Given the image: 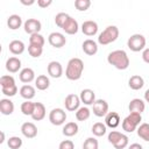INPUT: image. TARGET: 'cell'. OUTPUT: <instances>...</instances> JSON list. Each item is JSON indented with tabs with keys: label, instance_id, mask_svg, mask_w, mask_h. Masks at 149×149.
Here are the masks:
<instances>
[{
	"label": "cell",
	"instance_id": "cell-29",
	"mask_svg": "<svg viewBox=\"0 0 149 149\" xmlns=\"http://www.w3.org/2000/svg\"><path fill=\"white\" fill-rule=\"evenodd\" d=\"M91 115V111L87 106H83V107H79L77 111H76V119L78 121H86Z\"/></svg>",
	"mask_w": 149,
	"mask_h": 149
},
{
	"label": "cell",
	"instance_id": "cell-30",
	"mask_svg": "<svg viewBox=\"0 0 149 149\" xmlns=\"http://www.w3.org/2000/svg\"><path fill=\"white\" fill-rule=\"evenodd\" d=\"M91 132L93 133L94 136H98V137L104 136V135L106 134V132H107V126H106L105 123H102V122H95V123L92 126Z\"/></svg>",
	"mask_w": 149,
	"mask_h": 149
},
{
	"label": "cell",
	"instance_id": "cell-10",
	"mask_svg": "<svg viewBox=\"0 0 149 149\" xmlns=\"http://www.w3.org/2000/svg\"><path fill=\"white\" fill-rule=\"evenodd\" d=\"M23 28H24V31L29 35H33V34H37L40 33L41 28H42V23L40 20L37 19H28L27 21H24L23 23Z\"/></svg>",
	"mask_w": 149,
	"mask_h": 149
},
{
	"label": "cell",
	"instance_id": "cell-45",
	"mask_svg": "<svg viewBox=\"0 0 149 149\" xmlns=\"http://www.w3.org/2000/svg\"><path fill=\"white\" fill-rule=\"evenodd\" d=\"M142 59H143L144 63L149 64V48H146L142 51Z\"/></svg>",
	"mask_w": 149,
	"mask_h": 149
},
{
	"label": "cell",
	"instance_id": "cell-14",
	"mask_svg": "<svg viewBox=\"0 0 149 149\" xmlns=\"http://www.w3.org/2000/svg\"><path fill=\"white\" fill-rule=\"evenodd\" d=\"M21 133L27 139H34L37 135V127L33 122H24L21 126Z\"/></svg>",
	"mask_w": 149,
	"mask_h": 149
},
{
	"label": "cell",
	"instance_id": "cell-42",
	"mask_svg": "<svg viewBox=\"0 0 149 149\" xmlns=\"http://www.w3.org/2000/svg\"><path fill=\"white\" fill-rule=\"evenodd\" d=\"M1 92L6 97H14L17 93V86L14 85V86H9V87H3V88H1Z\"/></svg>",
	"mask_w": 149,
	"mask_h": 149
},
{
	"label": "cell",
	"instance_id": "cell-46",
	"mask_svg": "<svg viewBox=\"0 0 149 149\" xmlns=\"http://www.w3.org/2000/svg\"><path fill=\"white\" fill-rule=\"evenodd\" d=\"M128 149H143V147H142L140 143H132V144L128 147Z\"/></svg>",
	"mask_w": 149,
	"mask_h": 149
},
{
	"label": "cell",
	"instance_id": "cell-31",
	"mask_svg": "<svg viewBox=\"0 0 149 149\" xmlns=\"http://www.w3.org/2000/svg\"><path fill=\"white\" fill-rule=\"evenodd\" d=\"M137 135L139 137H141L142 140L149 142V123H141L139 127H137Z\"/></svg>",
	"mask_w": 149,
	"mask_h": 149
},
{
	"label": "cell",
	"instance_id": "cell-7",
	"mask_svg": "<svg viewBox=\"0 0 149 149\" xmlns=\"http://www.w3.org/2000/svg\"><path fill=\"white\" fill-rule=\"evenodd\" d=\"M93 114L98 118L106 116L108 113V102L104 99H97L92 105Z\"/></svg>",
	"mask_w": 149,
	"mask_h": 149
},
{
	"label": "cell",
	"instance_id": "cell-6",
	"mask_svg": "<svg viewBox=\"0 0 149 149\" xmlns=\"http://www.w3.org/2000/svg\"><path fill=\"white\" fill-rule=\"evenodd\" d=\"M66 120V113L63 108H54L49 113V121L54 126H62Z\"/></svg>",
	"mask_w": 149,
	"mask_h": 149
},
{
	"label": "cell",
	"instance_id": "cell-13",
	"mask_svg": "<svg viewBox=\"0 0 149 149\" xmlns=\"http://www.w3.org/2000/svg\"><path fill=\"white\" fill-rule=\"evenodd\" d=\"M79 98H80V101H81L85 106L93 105V102L97 100V99H95V93H94V91L91 90V88H84V90L80 92Z\"/></svg>",
	"mask_w": 149,
	"mask_h": 149
},
{
	"label": "cell",
	"instance_id": "cell-17",
	"mask_svg": "<svg viewBox=\"0 0 149 149\" xmlns=\"http://www.w3.org/2000/svg\"><path fill=\"white\" fill-rule=\"evenodd\" d=\"M120 121H121L120 115L116 112H108L107 115L105 116V125L112 129L116 128L120 125Z\"/></svg>",
	"mask_w": 149,
	"mask_h": 149
},
{
	"label": "cell",
	"instance_id": "cell-43",
	"mask_svg": "<svg viewBox=\"0 0 149 149\" xmlns=\"http://www.w3.org/2000/svg\"><path fill=\"white\" fill-rule=\"evenodd\" d=\"M58 149H74V144L71 140H64L59 143Z\"/></svg>",
	"mask_w": 149,
	"mask_h": 149
},
{
	"label": "cell",
	"instance_id": "cell-20",
	"mask_svg": "<svg viewBox=\"0 0 149 149\" xmlns=\"http://www.w3.org/2000/svg\"><path fill=\"white\" fill-rule=\"evenodd\" d=\"M19 78L24 84H29V83H31L33 80L36 79L35 78V72H34V70L31 68H24V69H22L20 71V73H19Z\"/></svg>",
	"mask_w": 149,
	"mask_h": 149
},
{
	"label": "cell",
	"instance_id": "cell-23",
	"mask_svg": "<svg viewBox=\"0 0 149 149\" xmlns=\"http://www.w3.org/2000/svg\"><path fill=\"white\" fill-rule=\"evenodd\" d=\"M8 49L9 51L13 54V55H21L26 47H24V43L20 40H13L12 42H9V45H8Z\"/></svg>",
	"mask_w": 149,
	"mask_h": 149
},
{
	"label": "cell",
	"instance_id": "cell-21",
	"mask_svg": "<svg viewBox=\"0 0 149 149\" xmlns=\"http://www.w3.org/2000/svg\"><path fill=\"white\" fill-rule=\"evenodd\" d=\"M0 112L3 115H10L14 112V104L8 98H2L0 100Z\"/></svg>",
	"mask_w": 149,
	"mask_h": 149
},
{
	"label": "cell",
	"instance_id": "cell-49",
	"mask_svg": "<svg viewBox=\"0 0 149 149\" xmlns=\"http://www.w3.org/2000/svg\"><path fill=\"white\" fill-rule=\"evenodd\" d=\"M3 141H5V133L1 132V140H0V143H2Z\"/></svg>",
	"mask_w": 149,
	"mask_h": 149
},
{
	"label": "cell",
	"instance_id": "cell-27",
	"mask_svg": "<svg viewBox=\"0 0 149 149\" xmlns=\"http://www.w3.org/2000/svg\"><path fill=\"white\" fill-rule=\"evenodd\" d=\"M7 26L12 30L19 29L22 26V19H21V16L17 15V14H13V15L8 16V19H7Z\"/></svg>",
	"mask_w": 149,
	"mask_h": 149
},
{
	"label": "cell",
	"instance_id": "cell-38",
	"mask_svg": "<svg viewBox=\"0 0 149 149\" xmlns=\"http://www.w3.org/2000/svg\"><path fill=\"white\" fill-rule=\"evenodd\" d=\"M28 52L31 57L34 58H38L42 52H43V47H38V45H33V44H29L28 45Z\"/></svg>",
	"mask_w": 149,
	"mask_h": 149
},
{
	"label": "cell",
	"instance_id": "cell-47",
	"mask_svg": "<svg viewBox=\"0 0 149 149\" xmlns=\"http://www.w3.org/2000/svg\"><path fill=\"white\" fill-rule=\"evenodd\" d=\"M22 5H24V6H31V5H34L35 3V1L34 0H29V1H24V0H21L20 1Z\"/></svg>",
	"mask_w": 149,
	"mask_h": 149
},
{
	"label": "cell",
	"instance_id": "cell-48",
	"mask_svg": "<svg viewBox=\"0 0 149 149\" xmlns=\"http://www.w3.org/2000/svg\"><path fill=\"white\" fill-rule=\"evenodd\" d=\"M144 100H146V102H149V88L144 92Z\"/></svg>",
	"mask_w": 149,
	"mask_h": 149
},
{
	"label": "cell",
	"instance_id": "cell-25",
	"mask_svg": "<svg viewBox=\"0 0 149 149\" xmlns=\"http://www.w3.org/2000/svg\"><path fill=\"white\" fill-rule=\"evenodd\" d=\"M50 86V79L45 74H40L35 79V87L40 91H45Z\"/></svg>",
	"mask_w": 149,
	"mask_h": 149
},
{
	"label": "cell",
	"instance_id": "cell-22",
	"mask_svg": "<svg viewBox=\"0 0 149 149\" xmlns=\"http://www.w3.org/2000/svg\"><path fill=\"white\" fill-rule=\"evenodd\" d=\"M31 118L34 121H41L45 118V106L42 102H35V108Z\"/></svg>",
	"mask_w": 149,
	"mask_h": 149
},
{
	"label": "cell",
	"instance_id": "cell-26",
	"mask_svg": "<svg viewBox=\"0 0 149 149\" xmlns=\"http://www.w3.org/2000/svg\"><path fill=\"white\" fill-rule=\"evenodd\" d=\"M19 92H20V95L26 100H31L35 97V87L29 85V84H26V85L21 86Z\"/></svg>",
	"mask_w": 149,
	"mask_h": 149
},
{
	"label": "cell",
	"instance_id": "cell-36",
	"mask_svg": "<svg viewBox=\"0 0 149 149\" xmlns=\"http://www.w3.org/2000/svg\"><path fill=\"white\" fill-rule=\"evenodd\" d=\"M99 143L95 137H87L83 143V149H98Z\"/></svg>",
	"mask_w": 149,
	"mask_h": 149
},
{
	"label": "cell",
	"instance_id": "cell-34",
	"mask_svg": "<svg viewBox=\"0 0 149 149\" xmlns=\"http://www.w3.org/2000/svg\"><path fill=\"white\" fill-rule=\"evenodd\" d=\"M14 85H16V84H15V79H14L13 76H9V74L1 76V78H0V86H1V88L14 86Z\"/></svg>",
	"mask_w": 149,
	"mask_h": 149
},
{
	"label": "cell",
	"instance_id": "cell-24",
	"mask_svg": "<svg viewBox=\"0 0 149 149\" xmlns=\"http://www.w3.org/2000/svg\"><path fill=\"white\" fill-rule=\"evenodd\" d=\"M128 85L132 90L134 91H137V90H141L143 86H144V79L140 76V74H134L129 78L128 80Z\"/></svg>",
	"mask_w": 149,
	"mask_h": 149
},
{
	"label": "cell",
	"instance_id": "cell-5",
	"mask_svg": "<svg viewBox=\"0 0 149 149\" xmlns=\"http://www.w3.org/2000/svg\"><path fill=\"white\" fill-rule=\"evenodd\" d=\"M146 37L142 35V34H134L132 35L128 41H127V47L134 51V52H139V51H142L146 49Z\"/></svg>",
	"mask_w": 149,
	"mask_h": 149
},
{
	"label": "cell",
	"instance_id": "cell-40",
	"mask_svg": "<svg viewBox=\"0 0 149 149\" xmlns=\"http://www.w3.org/2000/svg\"><path fill=\"white\" fill-rule=\"evenodd\" d=\"M128 142H129V139L126 134H122L121 137L119 139V141L113 146L115 149H125L127 146H128Z\"/></svg>",
	"mask_w": 149,
	"mask_h": 149
},
{
	"label": "cell",
	"instance_id": "cell-33",
	"mask_svg": "<svg viewBox=\"0 0 149 149\" xmlns=\"http://www.w3.org/2000/svg\"><path fill=\"white\" fill-rule=\"evenodd\" d=\"M44 43H45V40H44V37H43L40 33H37V34H33V35H30V37H29V44L38 45V47H43Z\"/></svg>",
	"mask_w": 149,
	"mask_h": 149
},
{
	"label": "cell",
	"instance_id": "cell-19",
	"mask_svg": "<svg viewBox=\"0 0 149 149\" xmlns=\"http://www.w3.org/2000/svg\"><path fill=\"white\" fill-rule=\"evenodd\" d=\"M20 69H21V61H20V58L13 56V57H9L6 61V70L8 72L16 73V72H19Z\"/></svg>",
	"mask_w": 149,
	"mask_h": 149
},
{
	"label": "cell",
	"instance_id": "cell-16",
	"mask_svg": "<svg viewBox=\"0 0 149 149\" xmlns=\"http://www.w3.org/2000/svg\"><path fill=\"white\" fill-rule=\"evenodd\" d=\"M128 109L129 112H134V113H139V114H142L146 109V102L142 100V99H139V98H135V99H132L129 105H128Z\"/></svg>",
	"mask_w": 149,
	"mask_h": 149
},
{
	"label": "cell",
	"instance_id": "cell-35",
	"mask_svg": "<svg viewBox=\"0 0 149 149\" xmlns=\"http://www.w3.org/2000/svg\"><path fill=\"white\" fill-rule=\"evenodd\" d=\"M7 146L9 149H20L22 147V140L19 136H10L7 140Z\"/></svg>",
	"mask_w": 149,
	"mask_h": 149
},
{
	"label": "cell",
	"instance_id": "cell-4",
	"mask_svg": "<svg viewBox=\"0 0 149 149\" xmlns=\"http://www.w3.org/2000/svg\"><path fill=\"white\" fill-rule=\"evenodd\" d=\"M141 121H142V116L141 114L139 113H129L122 121L121 126H122V129L126 132V133H133L134 130L137 129V127L141 125Z\"/></svg>",
	"mask_w": 149,
	"mask_h": 149
},
{
	"label": "cell",
	"instance_id": "cell-28",
	"mask_svg": "<svg viewBox=\"0 0 149 149\" xmlns=\"http://www.w3.org/2000/svg\"><path fill=\"white\" fill-rule=\"evenodd\" d=\"M78 130H79V127L74 121H70V122L65 123V126L63 127V134L68 137L74 136L78 133Z\"/></svg>",
	"mask_w": 149,
	"mask_h": 149
},
{
	"label": "cell",
	"instance_id": "cell-2",
	"mask_svg": "<svg viewBox=\"0 0 149 149\" xmlns=\"http://www.w3.org/2000/svg\"><path fill=\"white\" fill-rule=\"evenodd\" d=\"M83 71H84V62L78 57H73L68 62L65 69V77L69 80H78L83 74Z\"/></svg>",
	"mask_w": 149,
	"mask_h": 149
},
{
	"label": "cell",
	"instance_id": "cell-12",
	"mask_svg": "<svg viewBox=\"0 0 149 149\" xmlns=\"http://www.w3.org/2000/svg\"><path fill=\"white\" fill-rule=\"evenodd\" d=\"M98 23L95 21H92V20H87V21H84L83 24H81V31L84 35L86 36H94L97 33H98Z\"/></svg>",
	"mask_w": 149,
	"mask_h": 149
},
{
	"label": "cell",
	"instance_id": "cell-8",
	"mask_svg": "<svg viewBox=\"0 0 149 149\" xmlns=\"http://www.w3.org/2000/svg\"><path fill=\"white\" fill-rule=\"evenodd\" d=\"M80 98L79 95L74 94V93H70L66 95L65 100H64V105H65V108L66 111L69 112H76L79 107H80Z\"/></svg>",
	"mask_w": 149,
	"mask_h": 149
},
{
	"label": "cell",
	"instance_id": "cell-32",
	"mask_svg": "<svg viewBox=\"0 0 149 149\" xmlns=\"http://www.w3.org/2000/svg\"><path fill=\"white\" fill-rule=\"evenodd\" d=\"M34 108H35V102H33L30 100H26L21 104V112L23 115H30L31 116Z\"/></svg>",
	"mask_w": 149,
	"mask_h": 149
},
{
	"label": "cell",
	"instance_id": "cell-41",
	"mask_svg": "<svg viewBox=\"0 0 149 149\" xmlns=\"http://www.w3.org/2000/svg\"><path fill=\"white\" fill-rule=\"evenodd\" d=\"M122 133L121 132H118V130H111L109 134H108V142L112 143L113 146L119 141V139L121 137Z\"/></svg>",
	"mask_w": 149,
	"mask_h": 149
},
{
	"label": "cell",
	"instance_id": "cell-18",
	"mask_svg": "<svg viewBox=\"0 0 149 149\" xmlns=\"http://www.w3.org/2000/svg\"><path fill=\"white\" fill-rule=\"evenodd\" d=\"M62 29H63L66 34H69V35H74V34H77L78 30H79V24H78L77 20H74L72 16H70L69 20L65 22V24L63 26Z\"/></svg>",
	"mask_w": 149,
	"mask_h": 149
},
{
	"label": "cell",
	"instance_id": "cell-15",
	"mask_svg": "<svg viewBox=\"0 0 149 149\" xmlns=\"http://www.w3.org/2000/svg\"><path fill=\"white\" fill-rule=\"evenodd\" d=\"M81 48H83V51L88 56H94L98 52V43L91 38L85 40L81 44Z\"/></svg>",
	"mask_w": 149,
	"mask_h": 149
},
{
	"label": "cell",
	"instance_id": "cell-3",
	"mask_svg": "<svg viewBox=\"0 0 149 149\" xmlns=\"http://www.w3.org/2000/svg\"><path fill=\"white\" fill-rule=\"evenodd\" d=\"M119 37V28L116 26H108L106 27L98 36V43L101 45H107L113 43Z\"/></svg>",
	"mask_w": 149,
	"mask_h": 149
},
{
	"label": "cell",
	"instance_id": "cell-1",
	"mask_svg": "<svg viewBox=\"0 0 149 149\" xmlns=\"http://www.w3.org/2000/svg\"><path fill=\"white\" fill-rule=\"evenodd\" d=\"M107 62L118 70H126L129 66V57L125 50H114L108 54Z\"/></svg>",
	"mask_w": 149,
	"mask_h": 149
},
{
	"label": "cell",
	"instance_id": "cell-9",
	"mask_svg": "<svg viewBox=\"0 0 149 149\" xmlns=\"http://www.w3.org/2000/svg\"><path fill=\"white\" fill-rule=\"evenodd\" d=\"M48 42H49V44H50L51 47L59 49V48H62V47L65 45L66 38H65V36H64L62 33L54 31V33H51V34L48 36Z\"/></svg>",
	"mask_w": 149,
	"mask_h": 149
},
{
	"label": "cell",
	"instance_id": "cell-11",
	"mask_svg": "<svg viewBox=\"0 0 149 149\" xmlns=\"http://www.w3.org/2000/svg\"><path fill=\"white\" fill-rule=\"evenodd\" d=\"M48 74L52 78H61L63 76V66L57 61H51L47 66Z\"/></svg>",
	"mask_w": 149,
	"mask_h": 149
},
{
	"label": "cell",
	"instance_id": "cell-39",
	"mask_svg": "<svg viewBox=\"0 0 149 149\" xmlns=\"http://www.w3.org/2000/svg\"><path fill=\"white\" fill-rule=\"evenodd\" d=\"M91 6V1L90 0H76L74 1V7L79 10V12H85L90 8Z\"/></svg>",
	"mask_w": 149,
	"mask_h": 149
},
{
	"label": "cell",
	"instance_id": "cell-37",
	"mask_svg": "<svg viewBox=\"0 0 149 149\" xmlns=\"http://www.w3.org/2000/svg\"><path fill=\"white\" fill-rule=\"evenodd\" d=\"M69 17H70V15L66 14V13H58L55 16V23H56V26L59 27V28H63V26L69 20Z\"/></svg>",
	"mask_w": 149,
	"mask_h": 149
},
{
	"label": "cell",
	"instance_id": "cell-44",
	"mask_svg": "<svg viewBox=\"0 0 149 149\" xmlns=\"http://www.w3.org/2000/svg\"><path fill=\"white\" fill-rule=\"evenodd\" d=\"M52 3L51 0H37V6L41 8H47Z\"/></svg>",
	"mask_w": 149,
	"mask_h": 149
}]
</instances>
